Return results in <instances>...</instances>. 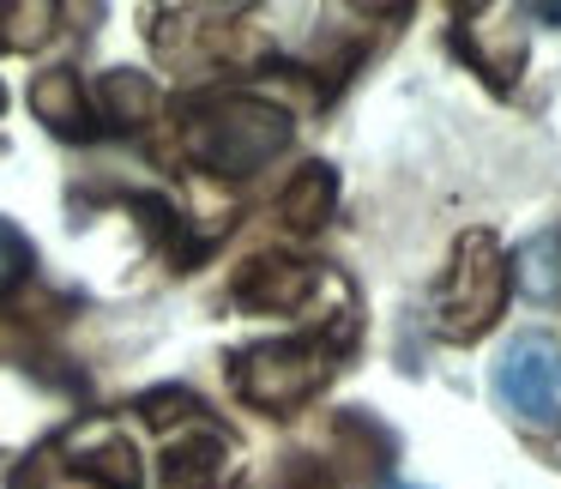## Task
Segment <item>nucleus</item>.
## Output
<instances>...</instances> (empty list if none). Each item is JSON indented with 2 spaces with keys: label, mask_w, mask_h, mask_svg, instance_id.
I'll list each match as a JSON object with an SVG mask.
<instances>
[{
  "label": "nucleus",
  "mask_w": 561,
  "mask_h": 489,
  "mask_svg": "<svg viewBox=\"0 0 561 489\" xmlns=\"http://www.w3.org/2000/svg\"><path fill=\"white\" fill-rule=\"evenodd\" d=\"M31 110H37L43 122L55 127V134H79V122H85V98H79V79L67 73V67L43 73L37 86H31Z\"/></svg>",
  "instance_id": "obj_8"
},
{
  "label": "nucleus",
  "mask_w": 561,
  "mask_h": 489,
  "mask_svg": "<svg viewBox=\"0 0 561 489\" xmlns=\"http://www.w3.org/2000/svg\"><path fill=\"white\" fill-rule=\"evenodd\" d=\"M25 278H31V242L0 218V296H13Z\"/></svg>",
  "instance_id": "obj_12"
},
{
  "label": "nucleus",
  "mask_w": 561,
  "mask_h": 489,
  "mask_svg": "<svg viewBox=\"0 0 561 489\" xmlns=\"http://www.w3.org/2000/svg\"><path fill=\"white\" fill-rule=\"evenodd\" d=\"M507 284H513L507 248L489 230L459 236L453 266L435 291V332L440 339H477V332H489L501 320V308H507Z\"/></svg>",
  "instance_id": "obj_2"
},
{
  "label": "nucleus",
  "mask_w": 561,
  "mask_h": 489,
  "mask_svg": "<svg viewBox=\"0 0 561 489\" xmlns=\"http://www.w3.org/2000/svg\"><path fill=\"white\" fill-rule=\"evenodd\" d=\"M187 158L211 175H254L290 146V115L266 98H211L187 122Z\"/></svg>",
  "instance_id": "obj_1"
},
{
  "label": "nucleus",
  "mask_w": 561,
  "mask_h": 489,
  "mask_svg": "<svg viewBox=\"0 0 561 489\" xmlns=\"http://www.w3.org/2000/svg\"><path fill=\"white\" fill-rule=\"evenodd\" d=\"M495 393L519 423L561 429V339L556 332H513L495 356Z\"/></svg>",
  "instance_id": "obj_3"
},
{
  "label": "nucleus",
  "mask_w": 561,
  "mask_h": 489,
  "mask_svg": "<svg viewBox=\"0 0 561 489\" xmlns=\"http://www.w3.org/2000/svg\"><path fill=\"white\" fill-rule=\"evenodd\" d=\"M314 266H302V260H248L236 278V303L260 308V315H290L314 296Z\"/></svg>",
  "instance_id": "obj_5"
},
{
  "label": "nucleus",
  "mask_w": 561,
  "mask_h": 489,
  "mask_svg": "<svg viewBox=\"0 0 561 489\" xmlns=\"http://www.w3.org/2000/svg\"><path fill=\"white\" fill-rule=\"evenodd\" d=\"M79 471L98 477V484H110V489H139V459H134V447H127V441H110L103 453H85V459H79Z\"/></svg>",
  "instance_id": "obj_11"
},
{
  "label": "nucleus",
  "mask_w": 561,
  "mask_h": 489,
  "mask_svg": "<svg viewBox=\"0 0 561 489\" xmlns=\"http://www.w3.org/2000/svg\"><path fill=\"white\" fill-rule=\"evenodd\" d=\"M163 471H170L175 489H206L211 477L224 471V441H206V435H199V441H175Z\"/></svg>",
  "instance_id": "obj_9"
},
{
  "label": "nucleus",
  "mask_w": 561,
  "mask_h": 489,
  "mask_svg": "<svg viewBox=\"0 0 561 489\" xmlns=\"http://www.w3.org/2000/svg\"><path fill=\"white\" fill-rule=\"evenodd\" d=\"M332 375V344L327 339H284V344H260L242 356L236 387L266 411H290V405L314 399Z\"/></svg>",
  "instance_id": "obj_4"
},
{
  "label": "nucleus",
  "mask_w": 561,
  "mask_h": 489,
  "mask_svg": "<svg viewBox=\"0 0 561 489\" xmlns=\"http://www.w3.org/2000/svg\"><path fill=\"white\" fill-rule=\"evenodd\" d=\"M332 200H339V175H332L327 163H308V170L284 187L278 212H284V224H296V230H314V224L332 218Z\"/></svg>",
  "instance_id": "obj_7"
},
{
  "label": "nucleus",
  "mask_w": 561,
  "mask_h": 489,
  "mask_svg": "<svg viewBox=\"0 0 561 489\" xmlns=\"http://www.w3.org/2000/svg\"><path fill=\"white\" fill-rule=\"evenodd\" d=\"M507 272L519 278L525 296H561V224H549L531 242H519V254L507 260Z\"/></svg>",
  "instance_id": "obj_6"
},
{
  "label": "nucleus",
  "mask_w": 561,
  "mask_h": 489,
  "mask_svg": "<svg viewBox=\"0 0 561 489\" xmlns=\"http://www.w3.org/2000/svg\"><path fill=\"white\" fill-rule=\"evenodd\" d=\"M151 86H146V73H110L103 79V115H110V122H122V127H139L151 115Z\"/></svg>",
  "instance_id": "obj_10"
},
{
  "label": "nucleus",
  "mask_w": 561,
  "mask_h": 489,
  "mask_svg": "<svg viewBox=\"0 0 561 489\" xmlns=\"http://www.w3.org/2000/svg\"><path fill=\"white\" fill-rule=\"evenodd\" d=\"M404 489H411V484H404Z\"/></svg>",
  "instance_id": "obj_13"
}]
</instances>
